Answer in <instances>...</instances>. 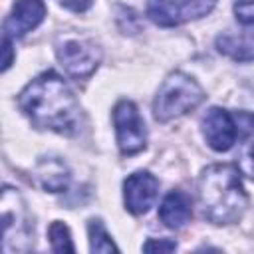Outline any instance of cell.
Returning <instances> with one entry per match:
<instances>
[{"mask_svg": "<svg viewBox=\"0 0 254 254\" xmlns=\"http://www.w3.org/2000/svg\"><path fill=\"white\" fill-rule=\"evenodd\" d=\"M18 107L40 129L75 135L81 127V107L67 81L48 69L34 77L18 95Z\"/></svg>", "mask_w": 254, "mask_h": 254, "instance_id": "1", "label": "cell"}, {"mask_svg": "<svg viewBox=\"0 0 254 254\" xmlns=\"http://www.w3.org/2000/svg\"><path fill=\"white\" fill-rule=\"evenodd\" d=\"M202 216L212 224H234L248 206V194L234 165L216 163L202 169L196 185Z\"/></svg>", "mask_w": 254, "mask_h": 254, "instance_id": "2", "label": "cell"}, {"mask_svg": "<svg viewBox=\"0 0 254 254\" xmlns=\"http://www.w3.org/2000/svg\"><path fill=\"white\" fill-rule=\"evenodd\" d=\"M202 99L204 91L194 77L183 71H173L163 79L161 87L157 89L153 101V115L159 123H167L196 109Z\"/></svg>", "mask_w": 254, "mask_h": 254, "instance_id": "3", "label": "cell"}, {"mask_svg": "<svg viewBox=\"0 0 254 254\" xmlns=\"http://www.w3.org/2000/svg\"><path fill=\"white\" fill-rule=\"evenodd\" d=\"M0 208H2V250L6 254L16 252V250H30L34 242V224L30 218V212L26 208V202L22 194L12 189L4 187L2 189V198H0Z\"/></svg>", "mask_w": 254, "mask_h": 254, "instance_id": "4", "label": "cell"}, {"mask_svg": "<svg viewBox=\"0 0 254 254\" xmlns=\"http://www.w3.org/2000/svg\"><path fill=\"white\" fill-rule=\"evenodd\" d=\"M113 125L117 133V147L121 155H137L147 145L145 121L137 105L129 99H121L113 107Z\"/></svg>", "mask_w": 254, "mask_h": 254, "instance_id": "5", "label": "cell"}, {"mask_svg": "<svg viewBox=\"0 0 254 254\" xmlns=\"http://www.w3.org/2000/svg\"><path fill=\"white\" fill-rule=\"evenodd\" d=\"M214 6L216 0H149L147 16L161 28H173L210 14Z\"/></svg>", "mask_w": 254, "mask_h": 254, "instance_id": "6", "label": "cell"}, {"mask_svg": "<svg viewBox=\"0 0 254 254\" xmlns=\"http://www.w3.org/2000/svg\"><path fill=\"white\" fill-rule=\"evenodd\" d=\"M56 56L64 69L75 79L89 77L101 62V50L89 40H64L58 44Z\"/></svg>", "mask_w": 254, "mask_h": 254, "instance_id": "7", "label": "cell"}, {"mask_svg": "<svg viewBox=\"0 0 254 254\" xmlns=\"http://www.w3.org/2000/svg\"><path fill=\"white\" fill-rule=\"evenodd\" d=\"M200 125L208 147L218 153L228 151L240 135V117H234L230 111L222 107H210L204 113Z\"/></svg>", "mask_w": 254, "mask_h": 254, "instance_id": "8", "label": "cell"}, {"mask_svg": "<svg viewBox=\"0 0 254 254\" xmlns=\"http://www.w3.org/2000/svg\"><path fill=\"white\" fill-rule=\"evenodd\" d=\"M159 192V181L155 175H151L149 171H135L133 175H129L123 183V200H125V208L139 216L145 214Z\"/></svg>", "mask_w": 254, "mask_h": 254, "instance_id": "9", "label": "cell"}, {"mask_svg": "<svg viewBox=\"0 0 254 254\" xmlns=\"http://www.w3.org/2000/svg\"><path fill=\"white\" fill-rule=\"evenodd\" d=\"M46 18L44 0H16L4 20V36L22 38L38 28Z\"/></svg>", "mask_w": 254, "mask_h": 254, "instance_id": "10", "label": "cell"}, {"mask_svg": "<svg viewBox=\"0 0 254 254\" xmlns=\"http://www.w3.org/2000/svg\"><path fill=\"white\" fill-rule=\"evenodd\" d=\"M192 216L190 196L183 190H171L165 194L159 206V218L167 228H181Z\"/></svg>", "mask_w": 254, "mask_h": 254, "instance_id": "11", "label": "cell"}, {"mask_svg": "<svg viewBox=\"0 0 254 254\" xmlns=\"http://www.w3.org/2000/svg\"><path fill=\"white\" fill-rule=\"evenodd\" d=\"M36 179L42 189L50 192H64L69 185V169L58 157H46L36 167Z\"/></svg>", "mask_w": 254, "mask_h": 254, "instance_id": "12", "label": "cell"}, {"mask_svg": "<svg viewBox=\"0 0 254 254\" xmlns=\"http://www.w3.org/2000/svg\"><path fill=\"white\" fill-rule=\"evenodd\" d=\"M216 48L220 54L232 58L234 62H252L254 60V42L244 36L220 34L216 38Z\"/></svg>", "mask_w": 254, "mask_h": 254, "instance_id": "13", "label": "cell"}, {"mask_svg": "<svg viewBox=\"0 0 254 254\" xmlns=\"http://www.w3.org/2000/svg\"><path fill=\"white\" fill-rule=\"evenodd\" d=\"M87 232H89V250L91 252H119L117 244L111 240V236L107 234V230L99 218H91L87 222Z\"/></svg>", "mask_w": 254, "mask_h": 254, "instance_id": "14", "label": "cell"}, {"mask_svg": "<svg viewBox=\"0 0 254 254\" xmlns=\"http://www.w3.org/2000/svg\"><path fill=\"white\" fill-rule=\"evenodd\" d=\"M48 236H50V244H52V250L54 252H75V246L71 242L69 228L62 220H54L50 224Z\"/></svg>", "mask_w": 254, "mask_h": 254, "instance_id": "15", "label": "cell"}, {"mask_svg": "<svg viewBox=\"0 0 254 254\" xmlns=\"http://www.w3.org/2000/svg\"><path fill=\"white\" fill-rule=\"evenodd\" d=\"M238 169L250 177L254 181V135L246 139V143L242 145L240 149V155H238Z\"/></svg>", "mask_w": 254, "mask_h": 254, "instance_id": "16", "label": "cell"}, {"mask_svg": "<svg viewBox=\"0 0 254 254\" xmlns=\"http://www.w3.org/2000/svg\"><path fill=\"white\" fill-rule=\"evenodd\" d=\"M234 16L242 28L254 32V0H238L234 4Z\"/></svg>", "mask_w": 254, "mask_h": 254, "instance_id": "17", "label": "cell"}, {"mask_svg": "<svg viewBox=\"0 0 254 254\" xmlns=\"http://www.w3.org/2000/svg\"><path fill=\"white\" fill-rule=\"evenodd\" d=\"M175 248H177V242L171 240V238H159V240L151 238L143 244L145 252H173Z\"/></svg>", "mask_w": 254, "mask_h": 254, "instance_id": "18", "label": "cell"}, {"mask_svg": "<svg viewBox=\"0 0 254 254\" xmlns=\"http://www.w3.org/2000/svg\"><path fill=\"white\" fill-rule=\"evenodd\" d=\"M2 52H4V60H2V71H6L12 62H14V52H12V38L10 36H2Z\"/></svg>", "mask_w": 254, "mask_h": 254, "instance_id": "19", "label": "cell"}, {"mask_svg": "<svg viewBox=\"0 0 254 254\" xmlns=\"http://www.w3.org/2000/svg\"><path fill=\"white\" fill-rule=\"evenodd\" d=\"M58 2L71 12H85L91 6V0H58Z\"/></svg>", "mask_w": 254, "mask_h": 254, "instance_id": "20", "label": "cell"}]
</instances>
